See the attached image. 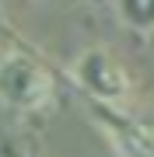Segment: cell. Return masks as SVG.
Returning a JSON list of instances; mask_svg holds the SVG:
<instances>
[{
  "label": "cell",
  "mask_w": 154,
  "mask_h": 157,
  "mask_svg": "<svg viewBox=\"0 0 154 157\" xmlns=\"http://www.w3.org/2000/svg\"><path fill=\"white\" fill-rule=\"evenodd\" d=\"M126 25L140 32H154V0H116Z\"/></svg>",
  "instance_id": "4"
},
{
  "label": "cell",
  "mask_w": 154,
  "mask_h": 157,
  "mask_svg": "<svg viewBox=\"0 0 154 157\" xmlns=\"http://www.w3.org/2000/svg\"><path fill=\"white\" fill-rule=\"evenodd\" d=\"M49 77L39 63L25 59V56H4L0 59V101L21 112L42 108L49 101Z\"/></svg>",
  "instance_id": "2"
},
{
  "label": "cell",
  "mask_w": 154,
  "mask_h": 157,
  "mask_svg": "<svg viewBox=\"0 0 154 157\" xmlns=\"http://www.w3.org/2000/svg\"><path fill=\"white\" fill-rule=\"evenodd\" d=\"M74 80L81 84V91H88L98 105H116L130 94V77H126L123 63L116 56H109L105 49H84L81 56L74 59Z\"/></svg>",
  "instance_id": "1"
},
{
  "label": "cell",
  "mask_w": 154,
  "mask_h": 157,
  "mask_svg": "<svg viewBox=\"0 0 154 157\" xmlns=\"http://www.w3.org/2000/svg\"><path fill=\"white\" fill-rule=\"evenodd\" d=\"M105 129L123 157H154V122L112 115V119H105Z\"/></svg>",
  "instance_id": "3"
}]
</instances>
